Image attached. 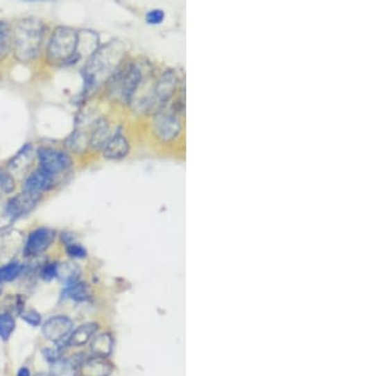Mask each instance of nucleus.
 <instances>
[{"mask_svg":"<svg viewBox=\"0 0 380 376\" xmlns=\"http://www.w3.org/2000/svg\"><path fill=\"white\" fill-rule=\"evenodd\" d=\"M12 52V28L7 22H0V61Z\"/></svg>","mask_w":380,"mask_h":376,"instance_id":"aec40b11","label":"nucleus"},{"mask_svg":"<svg viewBox=\"0 0 380 376\" xmlns=\"http://www.w3.org/2000/svg\"><path fill=\"white\" fill-rule=\"evenodd\" d=\"M40 169L60 178L73 167V159L67 152L53 147H40L37 150Z\"/></svg>","mask_w":380,"mask_h":376,"instance_id":"423d86ee","label":"nucleus"},{"mask_svg":"<svg viewBox=\"0 0 380 376\" xmlns=\"http://www.w3.org/2000/svg\"><path fill=\"white\" fill-rule=\"evenodd\" d=\"M83 359H60L52 364L51 376H79V365Z\"/></svg>","mask_w":380,"mask_h":376,"instance_id":"dca6fc26","label":"nucleus"},{"mask_svg":"<svg viewBox=\"0 0 380 376\" xmlns=\"http://www.w3.org/2000/svg\"><path fill=\"white\" fill-rule=\"evenodd\" d=\"M58 182H59V178L49 174L38 167L36 171H33L24 181L22 191L42 198V194L51 190Z\"/></svg>","mask_w":380,"mask_h":376,"instance_id":"9d476101","label":"nucleus"},{"mask_svg":"<svg viewBox=\"0 0 380 376\" xmlns=\"http://www.w3.org/2000/svg\"><path fill=\"white\" fill-rule=\"evenodd\" d=\"M42 354H44V357H46L47 361L53 364V362L59 361L60 359H61V348H44Z\"/></svg>","mask_w":380,"mask_h":376,"instance_id":"c756f323","label":"nucleus"},{"mask_svg":"<svg viewBox=\"0 0 380 376\" xmlns=\"http://www.w3.org/2000/svg\"><path fill=\"white\" fill-rule=\"evenodd\" d=\"M145 19H146L147 24H150V26H159L165 19V12L159 8L151 9L145 15Z\"/></svg>","mask_w":380,"mask_h":376,"instance_id":"a878e982","label":"nucleus"},{"mask_svg":"<svg viewBox=\"0 0 380 376\" xmlns=\"http://www.w3.org/2000/svg\"><path fill=\"white\" fill-rule=\"evenodd\" d=\"M179 105H183L182 101H176L171 108H161L155 114V135L164 144L174 141L182 132V121L179 116L182 108H178Z\"/></svg>","mask_w":380,"mask_h":376,"instance_id":"39448f33","label":"nucleus"},{"mask_svg":"<svg viewBox=\"0 0 380 376\" xmlns=\"http://www.w3.org/2000/svg\"><path fill=\"white\" fill-rule=\"evenodd\" d=\"M40 200H41V196H32V194L22 191L19 196H15L8 200L4 210H3L4 218L10 225L12 222H15V219L31 213L36 208L37 203Z\"/></svg>","mask_w":380,"mask_h":376,"instance_id":"0eeeda50","label":"nucleus"},{"mask_svg":"<svg viewBox=\"0 0 380 376\" xmlns=\"http://www.w3.org/2000/svg\"><path fill=\"white\" fill-rule=\"evenodd\" d=\"M44 26L37 18H24L12 29V52L19 62L28 64L36 60L42 49Z\"/></svg>","mask_w":380,"mask_h":376,"instance_id":"f03ea898","label":"nucleus"},{"mask_svg":"<svg viewBox=\"0 0 380 376\" xmlns=\"http://www.w3.org/2000/svg\"><path fill=\"white\" fill-rule=\"evenodd\" d=\"M178 78L173 70H168L161 74L160 78L156 81L154 87V99L150 101V107H157V110L165 107L173 95L175 93Z\"/></svg>","mask_w":380,"mask_h":376,"instance_id":"6e6552de","label":"nucleus"},{"mask_svg":"<svg viewBox=\"0 0 380 376\" xmlns=\"http://www.w3.org/2000/svg\"><path fill=\"white\" fill-rule=\"evenodd\" d=\"M66 253H67V255L70 257H73V259H84L88 255L87 250L81 246V245H79V243H76V242L67 245L66 246Z\"/></svg>","mask_w":380,"mask_h":376,"instance_id":"bb28decb","label":"nucleus"},{"mask_svg":"<svg viewBox=\"0 0 380 376\" xmlns=\"http://www.w3.org/2000/svg\"><path fill=\"white\" fill-rule=\"evenodd\" d=\"M1 290H3V288H1V284H0V296H1Z\"/></svg>","mask_w":380,"mask_h":376,"instance_id":"2f4dec72","label":"nucleus"},{"mask_svg":"<svg viewBox=\"0 0 380 376\" xmlns=\"http://www.w3.org/2000/svg\"><path fill=\"white\" fill-rule=\"evenodd\" d=\"M96 331H98V325H95V323L83 325L79 328H76L74 332H71L69 340L66 342V345L73 346V348L84 346L94 337Z\"/></svg>","mask_w":380,"mask_h":376,"instance_id":"2eb2a0df","label":"nucleus"},{"mask_svg":"<svg viewBox=\"0 0 380 376\" xmlns=\"http://www.w3.org/2000/svg\"><path fill=\"white\" fill-rule=\"evenodd\" d=\"M110 137L112 135H110V126L104 121H101L96 123L92 136L89 137V145L94 148H103Z\"/></svg>","mask_w":380,"mask_h":376,"instance_id":"a211bd4d","label":"nucleus"},{"mask_svg":"<svg viewBox=\"0 0 380 376\" xmlns=\"http://www.w3.org/2000/svg\"><path fill=\"white\" fill-rule=\"evenodd\" d=\"M78 275H79V268L74 265L65 264L64 266L58 268V277L66 282V285L71 282H78Z\"/></svg>","mask_w":380,"mask_h":376,"instance_id":"b1692460","label":"nucleus"},{"mask_svg":"<svg viewBox=\"0 0 380 376\" xmlns=\"http://www.w3.org/2000/svg\"><path fill=\"white\" fill-rule=\"evenodd\" d=\"M62 296L65 298H70L76 302H84L90 297V293H89V288L87 287V284H83V282H75L66 285L65 290L62 293Z\"/></svg>","mask_w":380,"mask_h":376,"instance_id":"6ab92c4d","label":"nucleus"},{"mask_svg":"<svg viewBox=\"0 0 380 376\" xmlns=\"http://www.w3.org/2000/svg\"><path fill=\"white\" fill-rule=\"evenodd\" d=\"M21 317H22L24 322H27L31 326L37 327L41 325L42 318L40 316V313H37L36 311H24L21 313Z\"/></svg>","mask_w":380,"mask_h":376,"instance_id":"cd10ccee","label":"nucleus"},{"mask_svg":"<svg viewBox=\"0 0 380 376\" xmlns=\"http://www.w3.org/2000/svg\"><path fill=\"white\" fill-rule=\"evenodd\" d=\"M123 55L125 50L114 41L95 51L81 71L85 90H95L103 81H108L119 69Z\"/></svg>","mask_w":380,"mask_h":376,"instance_id":"f257e3e1","label":"nucleus"},{"mask_svg":"<svg viewBox=\"0 0 380 376\" xmlns=\"http://www.w3.org/2000/svg\"><path fill=\"white\" fill-rule=\"evenodd\" d=\"M89 145V137H87L85 133L83 132H74L73 135L67 139V146L70 147V150L74 152L81 153L85 151L87 146Z\"/></svg>","mask_w":380,"mask_h":376,"instance_id":"4be33fe9","label":"nucleus"},{"mask_svg":"<svg viewBox=\"0 0 380 376\" xmlns=\"http://www.w3.org/2000/svg\"><path fill=\"white\" fill-rule=\"evenodd\" d=\"M58 268L59 265L58 264H49L44 266V270H42V279L50 282L52 279L58 277Z\"/></svg>","mask_w":380,"mask_h":376,"instance_id":"c85d7f7f","label":"nucleus"},{"mask_svg":"<svg viewBox=\"0 0 380 376\" xmlns=\"http://www.w3.org/2000/svg\"><path fill=\"white\" fill-rule=\"evenodd\" d=\"M113 366L105 357L92 356L83 359L79 365V376H110Z\"/></svg>","mask_w":380,"mask_h":376,"instance_id":"ddd939ff","label":"nucleus"},{"mask_svg":"<svg viewBox=\"0 0 380 376\" xmlns=\"http://www.w3.org/2000/svg\"><path fill=\"white\" fill-rule=\"evenodd\" d=\"M15 188V179L8 171L0 170V196H7L13 193Z\"/></svg>","mask_w":380,"mask_h":376,"instance_id":"393cba45","label":"nucleus"},{"mask_svg":"<svg viewBox=\"0 0 380 376\" xmlns=\"http://www.w3.org/2000/svg\"><path fill=\"white\" fill-rule=\"evenodd\" d=\"M142 80V73L136 64L119 67L107 81L108 94L123 104H130Z\"/></svg>","mask_w":380,"mask_h":376,"instance_id":"20e7f679","label":"nucleus"},{"mask_svg":"<svg viewBox=\"0 0 380 376\" xmlns=\"http://www.w3.org/2000/svg\"><path fill=\"white\" fill-rule=\"evenodd\" d=\"M74 323L71 319L66 316H55L46 321L42 326V333L47 340L61 345L67 342L73 332Z\"/></svg>","mask_w":380,"mask_h":376,"instance_id":"1a4fd4ad","label":"nucleus"},{"mask_svg":"<svg viewBox=\"0 0 380 376\" xmlns=\"http://www.w3.org/2000/svg\"><path fill=\"white\" fill-rule=\"evenodd\" d=\"M17 376H31L30 370L27 368H22V369L18 371V375Z\"/></svg>","mask_w":380,"mask_h":376,"instance_id":"7c9ffc66","label":"nucleus"},{"mask_svg":"<svg viewBox=\"0 0 380 376\" xmlns=\"http://www.w3.org/2000/svg\"><path fill=\"white\" fill-rule=\"evenodd\" d=\"M78 31L64 26L58 27L47 44V61L52 65L75 64L80 58L78 56Z\"/></svg>","mask_w":380,"mask_h":376,"instance_id":"7ed1b4c3","label":"nucleus"},{"mask_svg":"<svg viewBox=\"0 0 380 376\" xmlns=\"http://www.w3.org/2000/svg\"><path fill=\"white\" fill-rule=\"evenodd\" d=\"M103 156L108 160L125 159L130 152V142L121 132L113 133L108 142L104 145Z\"/></svg>","mask_w":380,"mask_h":376,"instance_id":"4468645a","label":"nucleus"},{"mask_svg":"<svg viewBox=\"0 0 380 376\" xmlns=\"http://www.w3.org/2000/svg\"><path fill=\"white\" fill-rule=\"evenodd\" d=\"M15 330V321L10 314H0V339L7 341L10 339Z\"/></svg>","mask_w":380,"mask_h":376,"instance_id":"5701e85b","label":"nucleus"},{"mask_svg":"<svg viewBox=\"0 0 380 376\" xmlns=\"http://www.w3.org/2000/svg\"><path fill=\"white\" fill-rule=\"evenodd\" d=\"M22 265L19 262H9L6 266L0 268V284L12 282L21 275Z\"/></svg>","mask_w":380,"mask_h":376,"instance_id":"412c9836","label":"nucleus"},{"mask_svg":"<svg viewBox=\"0 0 380 376\" xmlns=\"http://www.w3.org/2000/svg\"><path fill=\"white\" fill-rule=\"evenodd\" d=\"M33 153L35 152H33V147L31 144L23 146L21 151L18 152L8 164L9 174L12 175L13 178L15 176L23 178L24 175L27 174L28 169L32 165V161H33Z\"/></svg>","mask_w":380,"mask_h":376,"instance_id":"f8f14e48","label":"nucleus"},{"mask_svg":"<svg viewBox=\"0 0 380 376\" xmlns=\"http://www.w3.org/2000/svg\"><path fill=\"white\" fill-rule=\"evenodd\" d=\"M92 351L95 356H99V357H107L112 354V350H113V339L110 337V334L108 333H103V334H98L93 337L92 340Z\"/></svg>","mask_w":380,"mask_h":376,"instance_id":"f3484780","label":"nucleus"},{"mask_svg":"<svg viewBox=\"0 0 380 376\" xmlns=\"http://www.w3.org/2000/svg\"><path fill=\"white\" fill-rule=\"evenodd\" d=\"M55 239H56V232L51 228H47V227L37 228L28 236L24 253L28 256H38L51 246Z\"/></svg>","mask_w":380,"mask_h":376,"instance_id":"9b49d317","label":"nucleus"}]
</instances>
